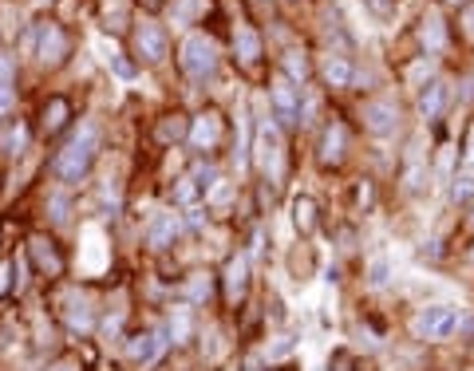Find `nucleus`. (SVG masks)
Listing matches in <instances>:
<instances>
[{
    "instance_id": "nucleus-7",
    "label": "nucleus",
    "mask_w": 474,
    "mask_h": 371,
    "mask_svg": "<svg viewBox=\"0 0 474 371\" xmlns=\"http://www.w3.org/2000/svg\"><path fill=\"white\" fill-rule=\"evenodd\" d=\"M363 127L372 130L376 139H387V134L399 127V107L387 103V99H372V103L363 107Z\"/></svg>"
},
{
    "instance_id": "nucleus-39",
    "label": "nucleus",
    "mask_w": 474,
    "mask_h": 371,
    "mask_svg": "<svg viewBox=\"0 0 474 371\" xmlns=\"http://www.w3.org/2000/svg\"><path fill=\"white\" fill-rule=\"evenodd\" d=\"M52 210H56V213H52L56 222H67V213H63V210H67V202H63V198H56V202H52Z\"/></svg>"
},
{
    "instance_id": "nucleus-2",
    "label": "nucleus",
    "mask_w": 474,
    "mask_h": 371,
    "mask_svg": "<svg viewBox=\"0 0 474 371\" xmlns=\"http://www.w3.org/2000/svg\"><path fill=\"white\" fill-rule=\"evenodd\" d=\"M178 64H182V71H186L190 80H210V75L218 71V48H214V40L202 32H190L186 40H182Z\"/></svg>"
},
{
    "instance_id": "nucleus-30",
    "label": "nucleus",
    "mask_w": 474,
    "mask_h": 371,
    "mask_svg": "<svg viewBox=\"0 0 474 371\" xmlns=\"http://www.w3.org/2000/svg\"><path fill=\"white\" fill-rule=\"evenodd\" d=\"M107 64L115 67V75H123V80H131V75H135V67L126 64V60H123V56H119V51H115V48L107 51Z\"/></svg>"
},
{
    "instance_id": "nucleus-18",
    "label": "nucleus",
    "mask_w": 474,
    "mask_h": 371,
    "mask_svg": "<svg viewBox=\"0 0 474 371\" xmlns=\"http://www.w3.org/2000/svg\"><path fill=\"white\" fill-rule=\"evenodd\" d=\"M324 80H328V87H348L352 83V60L340 56V51L324 56Z\"/></svg>"
},
{
    "instance_id": "nucleus-24",
    "label": "nucleus",
    "mask_w": 474,
    "mask_h": 371,
    "mask_svg": "<svg viewBox=\"0 0 474 371\" xmlns=\"http://www.w3.org/2000/svg\"><path fill=\"white\" fill-rule=\"evenodd\" d=\"M293 222H297L300 233H313L316 229V202L313 198H297V202H293Z\"/></svg>"
},
{
    "instance_id": "nucleus-9",
    "label": "nucleus",
    "mask_w": 474,
    "mask_h": 371,
    "mask_svg": "<svg viewBox=\"0 0 474 371\" xmlns=\"http://www.w3.org/2000/svg\"><path fill=\"white\" fill-rule=\"evenodd\" d=\"M28 257L44 276H60L63 273V257L56 253V245L47 241V237H32L28 241Z\"/></svg>"
},
{
    "instance_id": "nucleus-45",
    "label": "nucleus",
    "mask_w": 474,
    "mask_h": 371,
    "mask_svg": "<svg viewBox=\"0 0 474 371\" xmlns=\"http://www.w3.org/2000/svg\"><path fill=\"white\" fill-rule=\"evenodd\" d=\"M471 226H474V213H471Z\"/></svg>"
},
{
    "instance_id": "nucleus-28",
    "label": "nucleus",
    "mask_w": 474,
    "mask_h": 371,
    "mask_svg": "<svg viewBox=\"0 0 474 371\" xmlns=\"http://www.w3.org/2000/svg\"><path fill=\"white\" fill-rule=\"evenodd\" d=\"M186 300H194V304H202V300H210V280H205V273H194L186 285Z\"/></svg>"
},
{
    "instance_id": "nucleus-27",
    "label": "nucleus",
    "mask_w": 474,
    "mask_h": 371,
    "mask_svg": "<svg viewBox=\"0 0 474 371\" xmlns=\"http://www.w3.org/2000/svg\"><path fill=\"white\" fill-rule=\"evenodd\" d=\"M210 8V0H182V4H174V20L178 24H190V20L198 16V12H205Z\"/></svg>"
},
{
    "instance_id": "nucleus-5",
    "label": "nucleus",
    "mask_w": 474,
    "mask_h": 371,
    "mask_svg": "<svg viewBox=\"0 0 474 371\" xmlns=\"http://www.w3.org/2000/svg\"><path fill=\"white\" fill-rule=\"evenodd\" d=\"M269 95H273V111L281 119V127L300 123V87L289 80V75H277L273 87H269Z\"/></svg>"
},
{
    "instance_id": "nucleus-41",
    "label": "nucleus",
    "mask_w": 474,
    "mask_h": 371,
    "mask_svg": "<svg viewBox=\"0 0 474 371\" xmlns=\"http://www.w3.org/2000/svg\"><path fill=\"white\" fill-rule=\"evenodd\" d=\"M466 166H474V127H471V134H466Z\"/></svg>"
},
{
    "instance_id": "nucleus-11",
    "label": "nucleus",
    "mask_w": 474,
    "mask_h": 371,
    "mask_svg": "<svg viewBox=\"0 0 474 371\" xmlns=\"http://www.w3.org/2000/svg\"><path fill=\"white\" fill-rule=\"evenodd\" d=\"M178 233H182L178 213H155V222L146 229V241H150V249H166V245L178 241Z\"/></svg>"
},
{
    "instance_id": "nucleus-14",
    "label": "nucleus",
    "mask_w": 474,
    "mask_h": 371,
    "mask_svg": "<svg viewBox=\"0 0 474 371\" xmlns=\"http://www.w3.org/2000/svg\"><path fill=\"white\" fill-rule=\"evenodd\" d=\"M423 186V146H419V139H411L407 146V166H403V190L407 194H415Z\"/></svg>"
},
{
    "instance_id": "nucleus-20",
    "label": "nucleus",
    "mask_w": 474,
    "mask_h": 371,
    "mask_svg": "<svg viewBox=\"0 0 474 371\" xmlns=\"http://www.w3.org/2000/svg\"><path fill=\"white\" fill-rule=\"evenodd\" d=\"M423 48L427 51H442L447 48V24L439 12H427L423 16Z\"/></svg>"
},
{
    "instance_id": "nucleus-31",
    "label": "nucleus",
    "mask_w": 474,
    "mask_h": 371,
    "mask_svg": "<svg viewBox=\"0 0 474 371\" xmlns=\"http://www.w3.org/2000/svg\"><path fill=\"white\" fill-rule=\"evenodd\" d=\"M190 174L198 178V186H202V190H214V178H218V170H214V166H194Z\"/></svg>"
},
{
    "instance_id": "nucleus-10",
    "label": "nucleus",
    "mask_w": 474,
    "mask_h": 371,
    "mask_svg": "<svg viewBox=\"0 0 474 371\" xmlns=\"http://www.w3.org/2000/svg\"><path fill=\"white\" fill-rule=\"evenodd\" d=\"M190 143L198 146V150H214L221 143V119L214 111L198 115L194 123H190Z\"/></svg>"
},
{
    "instance_id": "nucleus-40",
    "label": "nucleus",
    "mask_w": 474,
    "mask_h": 371,
    "mask_svg": "<svg viewBox=\"0 0 474 371\" xmlns=\"http://www.w3.org/2000/svg\"><path fill=\"white\" fill-rule=\"evenodd\" d=\"M289 352H293V339H281V344H277L269 355H273V359H281V355H289Z\"/></svg>"
},
{
    "instance_id": "nucleus-37",
    "label": "nucleus",
    "mask_w": 474,
    "mask_h": 371,
    "mask_svg": "<svg viewBox=\"0 0 474 371\" xmlns=\"http://www.w3.org/2000/svg\"><path fill=\"white\" fill-rule=\"evenodd\" d=\"M170 332H174V344H178V339L186 336V316H178V320H170Z\"/></svg>"
},
{
    "instance_id": "nucleus-32",
    "label": "nucleus",
    "mask_w": 474,
    "mask_h": 371,
    "mask_svg": "<svg viewBox=\"0 0 474 371\" xmlns=\"http://www.w3.org/2000/svg\"><path fill=\"white\" fill-rule=\"evenodd\" d=\"M368 280H372V289H383V285H387V261L383 257L372 261V276H368Z\"/></svg>"
},
{
    "instance_id": "nucleus-1",
    "label": "nucleus",
    "mask_w": 474,
    "mask_h": 371,
    "mask_svg": "<svg viewBox=\"0 0 474 371\" xmlns=\"http://www.w3.org/2000/svg\"><path fill=\"white\" fill-rule=\"evenodd\" d=\"M95 150H99V127H95V123H83L76 139L56 154V178H60V182H79V178L87 174Z\"/></svg>"
},
{
    "instance_id": "nucleus-44",
    "label": "nucleus",
    "mask_w": 474,
    "mask_h": 371,
    "mask_svg": "<svg viewBox=\"0 0 474 371\" xmlns=\"http://www.w3.org/2000/svg\"><path fill=\"white\" fill-rule=\"evenodd\" d=\"M455 4H466V0H455Z\"/></svg>"
},
{
    "instance_id": "nucleus-19",
    "label": "nucleus",
    "mask_w": 474,
    "mask_h": 371,
    "mask_svg": "<svg viewBox=\"0 0 474 371\" xmlns=\"http://www.w3.org/2000/svg\"><path fill=\"white\" fill-rule=\"evenodd\" d=\"M67 119H71V103H67L63 95L47 99V107H44V130H47V134L63 130V127H67Z\"/></svg>"
},
{
    "instance_id": "nucleus-3",
    "label": "nucleus",
    "mask_w": 474,
    "mask_h": 371,
    "mask_svg": "<svg viewBox=\"0 0 474 371\" xmlns=\"http://www.w3.org/2000/svg\"><path fill=\"white\" fill-rule=\"evenodd\" d=\"M253 154H257V166L265 170L273 182L284 174V154H281V130L273 123H257V134H253Z\"/></svg>"
},
{
    "instance_id": "nucleus-35",
    "label": "nucleus",
    "mask_w": 474,
    "mask_h": 371,
    "mask_svg": "<svg viewBox=\"0 0 474 371\" xmlns=\"http://www.w3.org/2000/svg\"><path fill=\"white\" fill-rule=\"evenodd\" d=\"M368 8H372L376 16H392V12H395V4H392V0H368Z\"/></svg>"
},
{
    "instance_id": "nucleus-4",
    "label": "nucleus",
    "mask_w": 474,
    "mask_h": 371,
    "mask_svg": "<svg viewBox=\"0 0 474 371\" xmlns=\"http://www.w3.org/2000/svg\"><path fill=\"white\" fill-rule=\"evenodd\" d=\"M411 328H415V336H423V339H447L458 328V312L451 304H427V308H419V316H415Z\"/></svg>"
},
{
    "instance_id": "nucleus-21",
    "label": "nucleus",
    "mask_w": 474,
    "mask_h": 371,
    "mask_svg": "<svg viewBox=\"0 0 474 371\" xmlns=\"http://www.w3.org/2000/svg\"><path fill=\"white\" fill-rule=\"evenodd\" d=\"M340 158H344V127L332 123L320 139V162H340Z\"/></svg>"
},
{
    "instance_id": "nucleus-16",
    "label": "nucleus",
    "mask_w": 474,
    "mask_h": 371,
    "mask_svg": "<svg viewBox=\"0 0 474 371\" xmlns=\"http://www.w3.org/2000/svg\"><path fill=\"white\" fill-rule=\"evenodd\" d=\"M234 44H237L241 64H257V56H261V36L253 32L249 24H237L234 28Z\"/></svg>"
},
{
    "instance_id": "nucleus-6",
    "label": "nucleus",
    "mask_w": 474,
    "mask_h": 371,
    "mask_svg": "<svg viewBox=\"0 0 474 371\" xmlns=\"http://www.w3.org/2000/svg\"><path fill=\"white\" fill-rule=\"evenodd\" d=\"M32 44H36V56H40V64H60L63 56H67V36H63L60 24H36V32H32Z\"/></svg>"
},
{
    "instance_id": "nucleus-46",
    "label": "nucleus",
    "mask_w": 474,
    "mask_h": 371,
    "mask_svg": "<svg viewBox=\"0 0 474 371\" xmlns=\"http://www.w3.org/2000/svg\"><path fill=\"white\" fill-rule=\"evenodd\" d=\"M471 257H474V249H471Z\"/></svg>"
},
{
    "instance_id": "nucleus-8",
    "label": "nucleus",
    "mask_w": 474,
    "mask_h": 371,
    "mask_svg": "<svg viewBox=\"0 0 474 371\" xmlns=\"http://www.w3.org/2000/svg\"><path fill=\"white\" fill-rule=\"evenodd\" d=\"M135 48H139V56L142 60H150V64L166 60V32H162V24L142 20L139 28H135Z\"/></svg>"
},
{
    "instance_id": "nucleus-43",
    "label": "nucleus",
    "mask_w": 474,
    "mask_h": 371,
    "mask_svg": "<svg viewBox=\"0 0 474 371\" xmlns=\"http://www.w3.org/2000/svg\"><path fill=\"white\" fill-rule=\"evenodd\" d=\"M52 371H79V368L71 363V359H67V363H60V368H52Z\"/></svg>"
},
{
    "instance_id": "nucleus-23",
    "label": "nucleus",
    "mask_w": 474,
    "mask_h": 371,
    "mask_svg": "<svg viewBox=\"0 0 474 371\" xmlns=\"http://www.w3.org/2000/svg\"><path fill=\"white\" fill-rule=\"evenodd\" d=\"M205 190L202 186H198V178L194 174H186V178H178V186H174V202H178V206H198V198H202Z\"/></svg>"
},
{
    "instance_id": "nucleus-29",
    "label": "nucleus",
    "mask_w": 474,
    "mask_h": 371,
    "mask_svg": "<svg viewBox=\"0 0 474 371\" xmlns=\"http://www.w3.org/2000/svg\"><path fill=\"white\" fill-rule=\"evenodd\" d=\"M471 194H474V174H458L455 186H451V202L458 206V202H466Z\"/></svg>"
},
{
    "instance_id": "nucleus-26",
    "label": "nucleus",
    "mask_w": 474,
    "mask_h": 371,
    "mask_svg": "<svg viewBox=\"0 0 474 371\" xmlns=\"http://www.w3.org/2000/svg\"><path fill=\"white\" fill-rule=\"evenodd\" d=\"M284 75L293 83H304L308 80V60H304L300 51H289V56H284Z\"/></svg>"
},
{
    "instance_id": "nucleus-36",
    "label": "nucleus",
    "mask_w": 474,
    "mask_h": 371,
    "mask_svg": "<svg viewBox=\"0 0 474 371\" xmlns=\"http://www.w3.org/2000/svg\"><path fill=\"white\" fill-rule=\"evenodd\" d=\"M0 83H12V60L0 56Z\"/></svg>"
},
{
    "instance_id": "nucleus-34",
    "label": "nucleus",
    "mask_w": 474,
    "mask_h": 371,
    "mask_svg": "<svg viewBox=\"0 0 474 371\" xmlns=\"http://www.w3.org/2000/svg\"><path fill=\"white\" fill-rule=\"evenodd\" d=\"M12 273H16V269H12V261H0V292H4V289H12Z\"/></svg>"
},
{
    "instance_id": "nucleus-12",
    "label": "nucleus",
    "mask_w": 474,
    "mask_h": 371,
    "mask_svg": "<svg viewBox=\"0 0 474 371\" xmlns=\"http://www.w3.org/2000/svg\"><path fill=\"white\" fill-rule=\"evenodd\" d=\"M162 344H166V339L158 336V332H139V336L126 339V355H131L135 363H146V359H155V355L162 352Z\"/></svg>"
},
{
    "instance_id": "nucleus-38",
    "label": "nucleus",
    "mask_w": 474,
    "mask_h": 371,
    "mask_svg": "<svg viewBox=\"0 0 474 371\" xmlns=\"http://www.w3.org/2000/svg\"><path fill=\"white\" fill-rule=\"evenodd\" d=\"M328 368H336V371H348V368H352V359H348L344 352H336V355H332V363H328Z\"/></svg>"
},
{
    "instance_id": "nucleus-42",
    "label": "nucleus",
    "mask_w": 474,
    "mask_h": 371,
    "mask_svg": "<svg viewBox=\"0 0 474 371\" xmlns=\"http://www.w3.org/2000/svg\"><path fill=\"white\" fill-rule=\"evenodd\" d=\"M439 170H442V174H447V170H451V146H442V158H439Z\"/></svg>"
},
{
    "instance_id": "nucleus-33",
    "label": "nucleus",
    "mask_w": 474,
    "mask_h": 371,
    "mask_svg": "<svg viewBox=\"0 0 474 371\" xmlns=\"http://www.w3.org/2000/svg\"><path fill=\"white\" fill-rule=\"evenodd\" d=\"M12 107H16V91H12V83H0V119L12 111Z\"/></svg>"
},
{
    "instance_id": "nucleus-15",
    "label": "nucleus",
    "mask_w": 474,
    "mask_h": 371,
    "mask_svg": "<svg viewBox=\"0 0 474 371\" xmlns=\"http://www.w3.org/2000/svg\"><path fill=\"white\" fill-rule=\"evenodd\" d=\"M63 320H67V328H71V332H91V324H95L91 304H87L83 296H67V308H63Z\"/></svg>"
},
{
    "instance_id": "nucleus-22",
    "label": "nucleus",
    "mask_w": 474,
    "mask_h": 371,
    "mask_svg": "<svg viewBox=\"0 0 474 371\" xmlns=\"http://www.w3.org/2000/svg\"><path fill=\"white\" fill-rule=\"evenodd\" d=\"M24 146H28V127H24V123H16V127L4 130V139H0V154H4V158L24 154Z\"/></svg>"
},
{
    "instance_id": "nucleus-13",
    "label": "nucleus",
    "mask_w": 474,
    "mask_h": 371,
    "mask_svg": "<svg viewBox=\"0 0 474 371\" xmlns=\"http://www.w3.org/2000/svg\"><path fill=\"white\" fill-rule=\"evenodd\" d=\"M442 103H447V83L442 80L423 83V91H419V115H423V119H439Z\"/></svg>"
},
{
    "instance_id": "nucleus-17",
    "label": "nucleus",
    "mask_w": 474,
    "mask_h": 371,
    "mask_svg": "<svg viewBox=\"0 0 474 371\" xmlns=\"http://www.w3.org/2000/svg\"><path fill=\"white\" fill-rule=\"evenodd\" d=\"M245 285H249V265H245V257H229V265H225V296L237 300V296L245 292Z\"/></svg>"
},
{
    "instance_id": "nucleus-25",
    "label": "nucleus",
    "mask_w": 474,
    "mask_h": 371,
    "mask_svg": "<svg viewBox=\"0 0 474 371\" xmlns=\"http://www.w3.org/2000/svg\"><path fill=\"white\" fill-rule=\"evenodd\" d=\"M186 134H190V123L182 115H166V119L158 123V139H162V143H178V139H186Z\"/></svg>"
}]
</instances>
